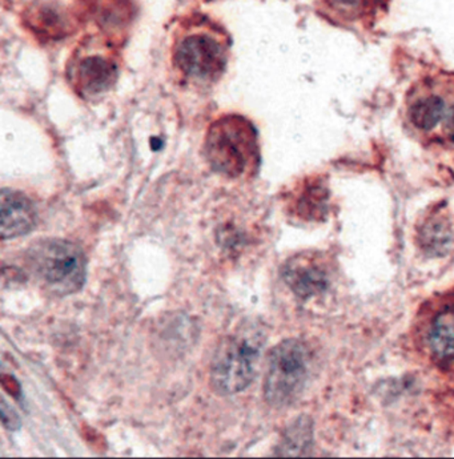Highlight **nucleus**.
I'll list each match as a JSON object with an SVG mask.
<instances>
[{
  "label": "nucleus",
  "instance_id": "39448f33",
  "mask_svg": "<svg viewBox=\"0 0 454 459\" xmlns=\"http://www.w3.org/2000/svg\"><path fill=\"white\" fill-rule=\"evenodd\" d=\"M261 342L246 334L225 338L214 354L211 382L220 394L231 395L249 386L258 372Z\"/></svg>",
  "mask_w": 454,
  "mask_h": 459
},
{
  "label": "nucleus",
  "instance_id": "0eeeda50",
  "mask_svg": "<svg viewBox=\"0 0 454 459\" xmlns=\"http://www.w3.org/2000/svg\"><path fill=\"white\" fill-rule=\"evenodd\" d=\"M417 335L432 362L454 373V296L444 297L423 310Z\"/></svg>",
  "mask_w": 454,
  "mask_h": 459
},
{
  "label": "nucleus",
  "instance_id": "f8f14e48",
  "mask_svg": "<svg viewBox=\"0 0 454 459\" xmlns=\"http://www.w3.org/2000/svg\"><path fill=\"white\" fill-rule=\"evenodd\" d=\"M313 447V425L310 418L301 416L285 429L276 449L279 457H304Z\"/></svg>",
  "mask_w": 454,
  "mask_h": 459
},
{
  "label": "nucleus",
  "instance_id": "2eb2a0df",
  "mask_svg": "<svg viewBox=\"0 0 454 459\" xmlns=\"http://www.w3.org/2000/svg\"><path fill=\"white\" fill-rule=\"evenodd\" d=\"M3 387L10 393L13 397H21V385L13 378V376H3L2 377Z\"/></svg>",
  "mask_w": 454,
  "mask_h": 459
},
{
  "label": "nucleus",
  "instance_id": "f257e3e1",
  "mask_svg": "<svg viewBox=\"0 0 454 459\" xmlns=\"http://www.w3.org/2000/svg\"><path fill=\"white\" fill-rule=\"evenodd\" d=\"M406 125L423 144L454 150L453 74L425 78L409 91Z\"/></svg>",
  "mask_w": 454,
  "mask_h": 459
},
{
  "label": "nucleus",
  "instance_id": "6e6552de",
  "mask_svg": "<svg viewBox=\"0 0 454 459\" xmlns=\"http://www.w3.org/2000/svg\"><path fill=\"white\" fill-rule=\"evenodd\" d=\"M71 84L83 96H96L109 91L118 78V63L107 52L85 51L76 55L68 71Z\"/></svg>",
  "mask_w": 454,
  "mask_h": 459
},
{
  "label": "nucleus",
  "instance_id": "9b49d317",
  "mask_svg": "<svg viewBox=\"0 0 454 459\" xmlns=\"http://www.w3.org/2000/svg\"><path fill=\"white\" fill-rule=\"evenodd\" d=\"M37 225V209L26 195L13 189L0 194V235L2 240H13L29 235Z\"/></svg>",
  "mask_w": 454,
  "mask_h": 459
},
{
  "label": "nucleus",
  "instance_id": "7ed1b4c3",
  "mask_svg": "<svg viewBox=\"0 0 454 459\" xmlns=\"http://www.w3.org/2000/svg\"><path fill=\"white\" fill-rule=\"evenodd\" d=\"M205 147L211 167L228 178H240L258 160V132L239 115L214 122L206 134Z\"/></svg>",
  "mask_w": 454,
  "mask_h": 459
},
{
  "label": "nucleus",
  "instance_id": "ddd939ff",
  "mask_svg": "<svg viewBox=\"0 0 454 459\" xmlns=\"http://www.w3.org/2000/svg\"><path fill=\"white\" fill-rule=\"evenodd\" d=\"M423 244L432 252H442L447 248L450 240V230L447 222L442 220H434L431 224L426 225L423 232Z\"/></svg>",
  "mask_w": 454,
  "mask_h": 459
},
{
  "label": "nucleus",
  "instance_id": "9d476101",
  "mask_svg": "<svg viewBox=\"0 0 454 459\" xmlns=\"http://www.w3.org/2000/svg\"><path fill=\"white\" fill-rule=\"evenodd\" d=\"M283 279L300 299L318 296L328 288V271L320 258L312 255L292 257L283 268Z\"/></svg>",
  "mask_w": 454,
  "mask_h": 459
},
{
  "label": "nucleus",
  "instance_id": "4468645a",
  "mask_svg": "<svg viewBox=\"0 0 454 459\" xmlns=\"http://www.w3.org/2000/svg\"><path fill=\"white\" fill-rule=\"evenodd\" d=\"M2 422L8 430H18L21 428V420L11 406L7 405L4 398L2 400Z\"/></svg>",
  "mask_w": 454,
  "mask_h": 459
},
{
  "label": "nucleus",
  "instance_id": "1a4fd4ad",
  "mask_svg": "<svg viewBox=\"0 0 454 459\" xmlns=\"http://www.w3.org/2000/svg\"><path fill=\"white\" fill-rule=\"evenodd\" d=\"M390 0H318L321 16L337 27L370 30L389 10Z\"/></svg>",
  "mask_w": 454,
  "mask_h": 459
},
{
  "label": "nucleus",
  "instance_id": "423d86ee",
  "mask_svg": "<svg viewBox=\"0 0 454 459\" xmlns=\"http://www.w3.org/2000/svg\"><path fill=\"white\" fill-rule=\"evenodd\" d=\"M173 59L179 70L194 81H214L224 73L227 47L211 29L188 30L175 44Z\"/></svg>",
  "mask_w": 454,
  "mask_h": 459
},
{
  "label": "nucleus",
  "instance_id": "20e7f679",
  "mask_svg": "<svg viewBox=\"0 0 454 459\" xmlns=\"http://www.w3.org/2000/svg\"><path fill=\"white\" fill-rule=\"evenodd\" d=\"M312 353L302 341H283L272 349L264 382L266 403L285 408L299 400L312 373Z\"/></svg>",
  "mask_w": 454,
  "mask_h": 459
},
{
  "label": "nucleus",
  "instance_id": "f03ea898",
  "mask_svg": "<svg viewBox=\"0 0 454 459\" xmlns=\"http://www.w3.org/2000/svg\"><path fill=\"white\" fill-rule=\"evenodd\" d=\"M31 273L55 296L79 292L87 276L84 252L76 244L63 238L35 241L26 252Z\"/></svg>",
  "mask_w": 454,
  "mask_h": 459
}]
</instances>
